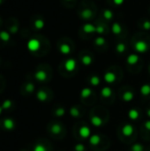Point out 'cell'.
<instances>
[{
    "label": "cell",
    "instance_id": "21",
    "mask_svg": "<svg viewBox=\"0 0 150 151\" xmlns=\"http://www.w3.org/2000/svg\"><path fill=\"white\" fill-rule=\"evenodd\" d=\"M40 41L37 39H31L28 42V48L30 51H37L40 49Z\"/></svg>",
    "mask_w": 150,
    "mask_h": 151
},
{
    "label": "cell",
    "instance_id": "8",
    "mask_svg": "<svg viewBox=\"0 0 150 151\" xmlns=\"http://www.w3.org/2000/svg\"><path fill=\"white\" fill-rule=\"evenodd\" d=\"M110 28H111V32L113 33V34L114 36H116L117 37L123 39L126 36L127 30H126V28L122 24V23H120L118 21H115L112 23Z\"/></svg>",
    "mask_w": 150,
    "mask_h": 151
},
{
    "label": "cell",
    "instance_id": "19",
    "mask_svg": "<svg viewBox=\"0 0 150 151\" xmlns=\"http://www.w3.org/2000/svg\"><path fill=\"white\" fill-rule=\"evenodd\" d=\"M90 122L96 127H100L105 124L104 123L105 121L102 119V117H101L98 114H95V113L90 115Z\"/></svg>",
    "mask_w": 150,
    "mask_h": 151
},
{
    "label": "cell",
    "instance_id": "9",
    "mask_svg": "<svg viewBox=\"0 0 150 151\" xmlns=\"http://www.w3.org/2000/svg\"><path fill=\"white\" fill-rule=\"evenodd\" d=\"M80 98L83 102L87 104H91L96 102V94L95 92L89 88H84L81 91H80Z\"/></svg>",
    "mask_w": 150,
    "mask_h": 151
},
{
    "label": "cell",
    "instance_id": "3",
    "mask_svg": "<svg viewBox=\"0 0 150 151\" xmlns=\"http://www.w3.org/2000/svg\"><path fill=\"white\" fill-rule=\"evenodd\" d=\"M126 65H127V68L129 71L132 73H138L140 72L141 65H142V61L139 55L137 54H130L127 57L126 59Z\"/></svg>",
    "mask_w": 150,
    "mask_h": 151
},
{
    "label": "cell",
    "instance_id": "44",
    "mask_svg": "<svg viewBox=\"0 0 150 151\" xmlns=\"http://www.w3.org/2000/svg\"><path fill=\"white\" fill-rule=\"evenodd\" d=\"M2 111H3V108L0 107V115H1V113H2Z\"/></svg>",
    "mask_w": 150,
    "mask_h": 151
},
{
    "label": "cell",
    "instance_id": "22",
    "mask_svg": "<svg viewBox=\"0 0 150 151\" xmlns=\"http://www.w3.org/2000/svg\"><path fill=\"white\" fill-rule=\"evenodd\" d=\"M50 132L54 135H61V133L64 132V127L60 123H55L50 127Z\"/></svg>",
    "mask_w": 150,
    "mask_h": 151
},
{
    "label": "cell",
    "instance_id": "43",
    "mask_svg": "<svg viewBox=\"0 0 150 151\" xmlns=\"http://www.w3.org/2000/svg\"><path fill=\"white\" fill-rule=\"evenodd\" d=\"M17 29H18V28H17L16 27H13V28H11V31L13 32V33H15V32L17 31Z\"/></svg>",
    "mask_w": 150,
    "mask_h": 151
},
{
    "label": "cell",
    "instance_id": "15",
    "mask_svg": "<svg viewBox=\"0 0 150 151\" xmlns=\"http://www.w3.org/2000/svg\"><path fill=\"white\" fill-rule=\"evenodd\" d=\"M70 115L71 117L75 118V119H79V118H82L84 114H85V111L84 108L81 107L80 105H74L73 107H71L70 109Z\"/></svg>",
    "mask_w": 150,
    "mask_h": 151
},
{
    "label": "cell",
    "instance_id": "36",
    "mask_svg": "<svg viewBox=\"0 0 150 151\" xmlns=\"http://www.w3.org/2000/svg\"><path fill=\"white\" fill-rule=\"evenodd\" d=\"M34 151H48L46 147L42 144H36L34 148Z\"/></svg>",
    "mask_w": 150,
    "mask_h": 151
},
{
    "label": "cell",
    "instance_id": "14",
    "mask_svg": "<svg viewBox=\"0 0 150 151\" xmlns=\"http://www.w3.org/2000/svg\"><path fill=\"white\" fill-rule=\"evenodd\" d=\"M94 46L97 51H105L108 49V42L105 38L102 36H99L95 39Z\"/></svg>",
    "mask_w": 150,
    "mask_h": 151
},
{
    "label": "cell",
    "instance_id": "29",
    "mask_svg": "<svg viewBox=\"0 0 150 151\" xmlns=\"http://www.w3.org/2000/svg\"><path fill=\"white\" fill-rule=\"evenodd\" d=\"M36 97L37 99L40 101V102H46L48 99V95H47V93H46L44 90L41 89L37 92V94H36Z\"/></svg>",
    "mask_w": 150,
    "mask_h": 151
},
{
    "label": "cell",
    "instance_id": "47",
    "mask_svg": "<svg viewBox=\"0 0 150 151\" xmlns=\"http://www.w3.org/2000/svg\"><path fill=\"white\" fill-rule=\"evenodd\" d=\"M147 151H150V148H148V150H147Z\"/></svg>",
    "mask_w": 150,
    "mask_h": 151
},
{
    "label": "cell",
    "instance_id": "26",
    "mask_svg": "<svg viewBox=\"0 0 150 151\" xmlns=\"http://www.w3.org/2000/svg\"><path fill=\"white\" fill-rule=\"evenodd\" d=\"M141 94L143 97H149L150 96V84L146 83L141 87Z\"/></svg>",
    "mask_w": 150,
    "mask_h": 151
},
{
    "label": "cell",
    "instance_id": "34",
    "mask_svg": "<svg viewBox=\"0 0 150 151\" xmlns=\"http://www.w3.org/2000/svg\"><path fill=\"white\" fill-rule=\"evenodd\" d=\"M0 38L5 42H7L10 39V34H9V33H7L5 31H2V32H0Z\"/></svg>",
    "mask_w": 150,
    "mask_h": 151
},
{
    "label": "cell",
    "instance_id": "17",
    "mask_svg": "<svg viewBox=\"0 0 150 151\" xmlns=\"http://www.w3.org/2000/svg\"><path fill=\"white\" fill-rule=\"evenodd\" d=\"M114 96V91L110 87H104L102 88L101 90V97L103 101V102H105V100H110Z\"/></svg>",
    "mask_w": 150,
    "mask_h": 151
},
{
    "label": "cell",
    "instance_id": "27",
    "mask_svg": "<svg viewBox=\"0 0 150 151\" xmlns=\"http://www.w3.org/2000/svg\"><path fill=\"white\" fill-rule=\"evenodd\" d=\"M34 78L39 81H45L47 80V73L44 70H38L34 73Z\"/></svg>",
    "mask_w": 150,
    "mask_h": 151
},
{
    "label": "cell",
    "instance_id": "6",
    "mask_svg": "<svg viewBox=\"0 0 150 151\" xmlns=\"http://www.w3.org/2000/svg\"><path fill=\"white\" fill-rule=\"evenodd\" d=\"M62 67L64 69V72H65L68 76L74 75L78 71V62L74 59H67L65 61L63 62Z\"/></svg>",
    "mask_w": 150,
    "mask_h": 151
},
{
    "label": "cell",
    "instance_id": "10",
    "mask_svg": "<svg viewBox=\"0 0 150 151\" xmlns=\"http://www.w3.org/2000/svg\"><path fill=\"white\" fill-rule=\"evenodd\" d=\"M79 59L83 65L88 66L93 64L94 62V56L88 51H83L80 52L79 56Z\"/></svg>",
    "mask_w": 150,
    "mask_h": 151
},
{
    "label": "cell",
    "instance_id": "25",
    "mask_svg": "<svg viewBox=\"0 0 150 151\" xmlns=\"http://www.w3.org/2000/svg\"><path fill=\"white\" fill-rule=\"evenodd\" d=\"M88 82L90 83L91 86H93V87H97L100 85L101 83V79L98 75L96 74H93V75H91L88 79Z\"/></svg>",
    "mask_w": 150,
    "mask_h": 151
},
{
    "label": "cell",
    "instance_id": "12",
    "mask_svg": "<svg viewBox=\"0 0 150 151\" xmlns=\"http://www.w3.org/2000/svg\"><path fill=\"white\" fill-rule=\"evenodd\" d=\"M120 98L125 102H130L134 99V93L131 87H126V89L120 91Z\"/></svg>",
    "mask_w": 150,
    "mask_h": 151
},
{
    "label": "cell",
    "instance_id": "37",
    "mask_svg": "<svg viewBox=\"0 0 150 151\" xmlns=\"http://www.w3.org/2000/svg\"><path fill=\"white\" fill-rule=\"evenodd\" d=\"M109 3L111 5H115V6H119L124 3V0H109Z\"/></svg>",
    "mask_w": 150,
    "mask_h": 151
},
{
    "label": "cell",
    "instance_id": "40",
    "mask_svg": "<svg viewBox=\"0 0 150 151\" xmlns=\"http://www.w3.org/2000/svg\"><path fill=\"white\" fill-rule=\"evenodd\" d=\"M34 90V85L33 83L29 82L26 85V91L28 93H32Z\"/></svg>",
    "mask_w": 150,
    "mask_h": 151
},
{
    "label": "cell",
    "instance_id": "23",
    "mask_svg": "<svg viewBox=\"0 0 150 151\" xmlns=\"http://www.w3.org/2000/svg\"><path fill=\"white\" fill-rule=\"evenodd\" d=\"M128 118L131 120H138L141 118V111L138 108H133L128 111Z\"/></svg>",
    "mask_w": 150,
    "mask_h": 151
},
{
    "label": "cell",
    "instance_id": "31",
    "mask_svg": "<svg viewBox=\"0 0 150 151\" xmlns=\"http://www.w3.org/2000/svg\"><path fill=\"white\" fill-rule=\"evenodd\" d=\"M65 107H57L55 110V112H54L55 116L57 118L63 117V116L65 115Z\"/></svg>",
    "mask_w": 150,
    "mask_h": 151
},
{
    "label": "cell",
    "instance_id": "41",
    "mask_svg": "<svg viewBox=\"0 0 150 151\" xmlns=\"http://www.w3.org/2000/svg\"><path fill=\"white\" fill-rule=\"evenodd\" d=\"M143 128L146 129V131L150 132V120H147V121L143 124Z\"/></svg>",
    "mask_w": 150,
    "mask_h": 151
},
{
    "label": "cell",
    "instance_id": "2",
    "mask_svg": "<svg viewBox=\"0 0 150 151\" xmlns=\"http://www.w3.org/2000/svg\"><path fill=\"white\" fill-rule=\"evenodd\" d=\"M78 15L82 20L90 21L96 15V7L93 3L82 2L78 11Z\"/></svg>",
    "mask_w": 150,
    "mask_h": 151
},
{
    "label": "cell",
    "instance_id": "35",
    "mask_svg": "<svg viewBox=\"0 0 150 151\" xmlns=\"http://www.w3.org/2000/svg\"><path fill=\"white\" fill-rule=\"evenodd\" d=\"M74 151H87V148L82 143H78L74 146Z\"/></svg>",
    "mask_w": 150,
    "mask_h": 151
},
{
    "label": "cell",
    "instance_id": "16",
    "mask_svg": "<svg viewBox=\"0 0 150 151\" xmlns=\"http://www.w3.org/2000/svg\"><path fill=\"white\" fill-rule=\"evenodd\" d=\"M96 34L103 36L109 33V27L105 21L100 20V21H97L96 24Z\"/></svg>",
    "mask_w": 150,
    "mask_h": 151
},
{
    "label": "cell",
    "instance_id": "18",
    "mask_svg": "<svg viewBox=\"0 0 150 151\" xmlns=\"http://www.w3.org/2000/svg\"><path fill=\"white\" fill-rule=\"evenodd\" d=\"M78 134L80 138L82 139H87L90 138L91 134V130L87 125H81L78 129Z\"/></svg>",
    "mask_w": 150,
    "mask_h": 151
},
{
    "label": "cell",
    "instance_id": "32",
    "mask_svg": "<svg viewBox=\"0 0 150 151\" xmlns=\"http://www.w3.org/2000/svg\"><path fill=\"white\" fill-rule=\"evenodd\" d=\"M131 151H144L145 150V148L142 144L141 143H134L132 145L131 148H130Z\"/></svg>",
    "mask_w": 150,
    "mask_h": 151
},
{
    "label": "cell",
    "instance_id": "30",
    "mask_svg": "<svg viewBox=\"0 0 150 151\" xmlns=\"http://www.w3.org/2000/svg\"><path fill=\"white\" fill-rule=\"evenodd\" d=\"M14 121L13 119H6L4 120V126L5 127V128L7 130H11V129H13L14 128Z\"/></svg>",
    "mask_w": 150,
    "mask_h": 151
},
{
    "label": "cell",
    "instance_id": "7",
    "mask_svg": "<svg viewBox=\"0 0 150 151\" xmlns=\"http://www.w3.org/2000/svg\"><path fill=\"white\" fill-rule=\"evenodd\" d=\"M120 136H122L123 139H132L136 134V129L133 124L130 123H124L120 129Z\"/></svg>",
    "mask_w": 150,
    "mask_h": 151
},
{
    "label": "cell",
    "instance_id": "20",
    "mask_svg": "<svg viewBox=\"0 0 150 151\" xmlns=\"http://www.w3.org/2000/svg\"><path fill=\"white\" fill-rule=\"evenodd\" d=\"M101 16H102V20L103 21H111L114 18V14H113V11L110 9H103L102 11V13H101Z\"/></svg>",
    "mask_w": 150,
    "mask_h": 151
},
{
    "label": "cell",
    "instance_id": "11",
    "mask_svg": "<svg viewBox=\"0 0 150 151\" xmlns=\"http://www.w3.org/2000/svg\"><path fill=\"white\" fill-rule=\"evenodd\" d=\"M118 69V68L117 66H114L112 68H110L109 70L105 73V74H104V80L106 81L107 83L112 84V83H115L118 80V73H117Z\"/></svg>",
    "mask_w": 150,
    "mask_h": 151
},
{
    "label": "cell",
    "instance_id": "33",
    "mask_svg": "<svg viewBox=\"0 0 150 151\" xmlns=\"http://www.w3.org/2000/svg\"><path fill=\"white\" fill-rule=\"evenodd\" d=\"M34 27H36V28H37V29L43 28V27H44V21H43V20H42V19L36 20V21H34Z\"/></svg>",
    "mask_w": 150,
    "mask_h": 151
},
{
    "label": "cell",
    "instance_id": "38",
    "mask_svg": "<svg viewBox=\"0 0 150 151\" xmlns=\"http://www.w3.org/2000/svg\"><path fill=\"white\" fill-rule=\"evenodd\" d=\"M11 106V100H5V101L3 102V104H2L3 110H7V109H9Z\"/></svg>",
    "mask_w": 150,
    "mask_h": 151
},
{
    "label": "cell",
    "instance_id": "39",
    "mask_svg": "<svg viewBox=\"0 0 150 151\" xmlns=\"http://www.w3.org/2000/svg\"><path fill=\"white\" fill-rule=\"evenodd\" d=\"M65 4L66 5V6L68 7H73L77 2V0H64Z\"/></svg>",
    "mask_w": 150,
    "mask_h": 151
},
{
    "label": "cell",
    "instance_id": "24",
    "mask_svg": "<svg viewBox=\"0 0 150 151\" xmlns=\"http://www.w3.org/2000/svg\"><path fill=\"white\" fill-rule=\"evenodd\" d=\"M127 44L124 42H119L116 45V52L118 55H124L127 51Z\"/></svg>",
    "mask_w": 150,
    "mask_h": 151
},
{
    "label": "cell",
    "instance_id": "5",
    "mask_svg": "<svg viewBox=\"0 0 150 151\" xmlns=\"http://www.w3.org/2000/svg\"><path fill=\"white\" fill-rule=\"evenodd\" d=\"M95 34H96V25L91 24V23H86L79 30V36L82 39H89Z\"/></svg>",
    "mask_w": 150,
    "mask_h": 151
},
{
    "label": "cell",
    "instance_id": "1",
    "mask_svg": "<svg viewBox=\"0 0 150 151\" xmlns=\"http://www.w3.org/2000/svg\"><path fill=\"white\" fill-rule=\"evenodd\" d=\"M133 48L139 53H145L150 50V37L146 34L140 33L133 37Z\"/></svg>",
    "mask_w": 150,
    "mask_h": 151
},
{
    "label": "cell",
    "instance_id": "46",
    "mask_svg": "<svg viewBox=\"0 0 150 151\" xmlns=\"http://www.w3.org/2000/svg\"><path fill=\"white\" fill-rule=\"evenodd\" d=\"M2 3V0H0V4H1Z\"/></svg>",
    "mask_w": 150,
    "mask_h": 151
},
{
    "label": "cell",
    "instance_id": "42",
    "mask_svg": "<svg viewBox=\"0 0 150 151\" xmlns=\"http://www.w3.org/2000/svg\"><path fill=\"white\" fill-rule=\"evenodd\" d=\"M147 117L150 119V106L147 107Z\"/></svg>",
    "mask_w": 150,
    "mask_h": 151
},
{
    "label": "cell",
    "instance_id": "45",
    "mask_svg": "<svg viewBox=\"0 0 150 151\" xmlns=\"http://www.w3.org/2000/svg\"><path fill=\"white\" fill-rule=\"evenodd\" d=\"M148 72H149V73H150V65H148Z\"/></svg>",
    "mask_w": 150,
    "mask_h": 151
},
{
    "label": "cell",
    "instance_id": "13",
    "mask_svg": "<svg viewBox=\"0 0 150 151\" xmlns=\"http://www.w3.org/2000/svg\"><path fill=\"white\" fill-rule=\"evenodd\" d=\"M103 137L101 134H92L89 138V143L90 145L93 147V148H96V147H99V146H104L105 148L107 147L106 145L104 144H102V140H103Z\"/></svg>",
    "mask_w": 150,
    "mask_h": 151
},
{
    "label": "cell",
    "instance_id": "4",
    "mask_svg": "<svg viewBox=\"0 0 150 151\" xmlns=\"http://www.w3.org/2000/svg\"><path fill=\"white\" fill-rule=\"evenodd\" d=\"M59 51L63 55H70L74 51V44L73 40L63 38L59 42Z\"/></svg>",
    "mask_w": 150,
    "mask_h": 151
},
{
    "label": "cell",
    "instance_id": "28",
    "mask_svg": "<svg viewBox=\"0 0 150 151\" xmlns=\"http://www.w3.org/2000/svg\"><path fill=\"white\" fill-rule=\"evenodd\" d=\"M139 27L143 30H149L150 29V20L147 19H141L139 21Z\"/></svg>",
    "mask_w": 150,
    "mask_h": 151
}]
</instances>
